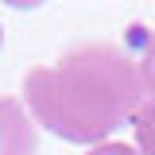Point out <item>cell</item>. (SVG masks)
<instances>
[{"label": "cell", "mask_w": 155, "mask_h": 155, "mask_svg": "<svg viewBox=\"0 0 155 155\" xmlns=\"http://www.w3.org/2000/svg\"><path fill=\"white\" fill-rule=\"evenodd\" d=\"M23 105L58 140L101 147L143 105L140 66L113 43H85L23 78Z\"/></svg>", "instance_id": "obj_1"}, {"label": "cell", "mask_w": 155, "mask_h": 155, "mask_svg": "<svg viewBox=\"0 0 155 155\" xmlns=\"http://www.w3.org/2000/svg\"><path fill=\"white\" fill-rule=\"evenodd\" d=\"M0 155H35V128L27 109L12 97L0 101Z\"/></svg>", "instance_id": "obj_2"}, {"label": "cell", "mask_w": 155, "mask_h": 155, "mask_svg": "<svg viewBox=\"0 0 155 155\" xmlns=\"http://www.w3.org/2000/svg\"><path fill=\"white\" fill-rule=\"evenodd\" d=\"M132 128H136V143L143 155H155V97H147L140 105V113L132 116Z\"/></svg>", "instance_id": "obj_3"}, {"label": "cell", "mask_w": 155, "mask_h": 155, "mask_svg": "<svg viewBox=\"0 0 155 155\" xmlns=\"http://www.w3.org/2000/svg\"><path fill=\"white\" fill-rule=\"evenodd\" d=\"M140 81H143V93H151L155 97V27H151V35H147V43H143V54H140Z\"/></svg>", "instance_id": "obj_4"}, {"label": "cell", "mask_w": 155, "mask_h": 155, "mask_svg": "<svg viewBox=\"0 0 155 155\" xmlns=\"http://www.w3.org/2000/svg\"><path fill=\"white\" fill-rule=\"evenodd\" d=\"M89 155H140L132 147V143H101V147H93Z\"/></svg>", "instance_id": "obj_5"}, {"label": "cell", "mask_w": 155, "mask_h": 155, "mask_svg": "<svg viewBox=\"0 0 155 155\" xmlns=\"http://www.w3.org/2000/svg\"><path fill=\"white\" fill-rule=\"evenodd\" d=\"M0 43H4V31H0Z\"/></svg>", "instance_id": "obj_6"}]
</instances>
